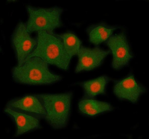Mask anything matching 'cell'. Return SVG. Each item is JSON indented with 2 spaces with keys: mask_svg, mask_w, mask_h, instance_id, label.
<instances>
[{
  "mask_svg": "<svg viewBox=\"0 0 149 139\" xmlns=\"http://www.w3.org/2000/svg\"><path fill=\"white\" fill-rule=\"evenodd\" d=\"M12 76L17 83L30 85H50L61 81L62 78L50 71L48 64L36 57H29L22 65L13 67Z\"/></svg>",
  "mask_w": 149,
  "mask_h": 139,
  "instance_id": "cell-1",
  "label": "cell"
},
{
  "mask_svg": "<svg viewBox=\"0 0 149 139\" xmlns=\"http://www.w3.org/2000/svg\"><path fill=\"white\" fill-rule=\"evenodd\" d=\"M36 39V47L29 57H38L48 64L65 71L68 69L71 58L65 50L60 35L39 31Z\"/></svg>",
  "mask_w": 149,
  "mask_h": 139,
  "instance_id": "cell-2",
  "label": "cell"
},
{
  "mask_svg": "<svg viewBox=\"0 0 149 139\" xmlns=\"http://www.w3.org/2000/svg\"><path fill=\"white\" fill-rule=\"evenodd\" d=\"M46 111L44 119L55 129L66 128L71 111L72 92L61 94H38Z\"/></svg>",
  "mask_w": 149,
  "mask_h": 139,
  "instance_id": "cell-3",
  "label": "cell"
},
{
  "mask_svg": "<svg viewBox=\"0 0 149 139\" xmlns=\"http://www.w3.org/2000/svg\"><path fill=\"white\" fill-rule=\"evenodd\" d=\"M26 10L28 18L25 24L30 33L39 31L52 33L61 26V15L63 9L61 7L40 8L28 5Z\"/></svg>",
  "mask_w": 149,
  "mask_h": 139,
  "instance_id": "cell-4",
  "label": "cell"
},
{
  "mask_svg": "<svg viewBox=\"0 0 149 139\" xmlns=\"http://www.w3.org/2000/svg\"><path fill=\"white\" fill-rule=\"evenodd\" d=\"M105 43L113 55V68L119 70L128 66L133 56L125 31L112 35Z\"/></svg>",
  "mask_w": 149,
  "mask_h": 139,
  "instance_id": "cell-5",
  "label": "cell"
},
{
  "mask_svg": "<svg viewBox=\"0 0 149 139\" xmlns=\"http://www.w3.org/2000/svg\"><path fill=\"white\" fill-rule=\"evenodd\" d=\"M11 43L17 65L20 66L33 52L37 45L36 39L31 36L25 23L17 24L11 36Z\"/></svg>",
  "mask_w": 149,
  "mask_h": 139,
  "instance_id": "cell-6",
  "label": "cell"
},
{
  "mask_svg": "<svg viewBox=\"0 0 149 139\" xmlns=\"http://www.w3.org/2000/svg\"><path fill=\"white\" fill-rule=\"evenodd\" d=\"M146 91V88L136 80L132 73L121 80L115 81L114 93L120 100L136 103Z\"/></svg>",
  "mask_w": 149,
  "mask_h": 139,
  "instance_id": "cell-7",
  "label": "cell"
},
{
  "mask_svg": "<svg viewBox=\"0 0 149 139\" xmlns=\"http://www.w3.org/2000/svg\"><path fill=\"white\" fill-rule=\"evenodd\" d=\"M6 107L21 113L36 117L39 119H45L46 111L36 95H27L13 98L10 100Z\"/></svg>",
  "mask_w": 149,
  "mask_h": 139,
  "instance_id": "cell-8",
  "label": "cell"
},
{
  "mask_svg": "<svg viewBox=\"0 0 149 139\" xmlns=\"http://www.w3.org/2000/svg\"><path fill=\"white\" fill-rule=\"evenodd\" d=\"M110 52V50L106 51L98 47L90 48L81 46L78 54L75 72L91 71L99 67Z\"/></svg>",
  "mask_w": 149,
  "mask_h": 139,
  "instance_id": "cell-9",
  "label": "cell"
},
{
  "mask_svg": "<svg viewBox=\"0 0 149 139\" xmlns=\"http://www.w3.org/2000/svg\"><path fill=\"white\" fill-rule=\"evenodd\" d=\"M4 111L15 124L16 136L23 135L40 127V119L36 117L15 111L7 107L5 108Z\"/></svg>",
  "mask_w": 149,
  "mask_h": 139,
  "instance_id": "cell-10",
  "label": "cell"
},
{
  "mask_svg": "<svg viewBox=\"0 0 149 139\" xmlns=\"http://www.w3.org/2000/svg\"><path fill=\"white\" fill-rule=\"evenodd\" d=\"M121 28L119 26H110L101 22L88 27L86 32L91 43L97 46L106 42L113 35L114 30Z\"/></svg>",
  "mask_w": 149,
  "mask_h": 139,
  "instance_id": "cell-11",
  "label": "cell"
},
{
  "mask_svg": "<svg viewBox=\"0 0 149 139\" xmlns=\"http://www.w3.org/2000/svg\"><path fill=\"white\" fill-rule=\"evenodd\" d=\"M79 112L82 115L93 117L113 110L110 104L95 100L94 98H83L78 104Z\"/></svg>",
  "mask_w": 149,
  "mask_h": 139,
  "instance_id": "cell-12",
  "label": "cell"
},
{
  "mask_svg": "<svg viewBox=\"0 0 149 139\" xmlns=\"http://www.w3.org/2000/svg\"><path fill=\"white\" fill-rule=\"evenodd\" d=\"M109 82L107 76L102 75L80 83L79 85L83 89V98H94L97 96L104 94Z\"/></svg>",
  "mask_w": 149,
  "mask_h": 139,
  "instance_id": "cell-13",
  "label": "cell"
},
{
  "mask_svg": "<svg viewBox=\"0 0 149 139\" xmlns=\"http://www.w3.org/2000/svg\"><path fill=\"white\" fill-rule=\"evenodd\" d=\"M67 53L72 58L78 55L82 42L73 32L68 31L60 35Z\"/></svg>",
  "mask_w": 149,
  "mask_h": 139,
  "instance_id": "cell-14",
  "label": "cell"
}]
</instances>
